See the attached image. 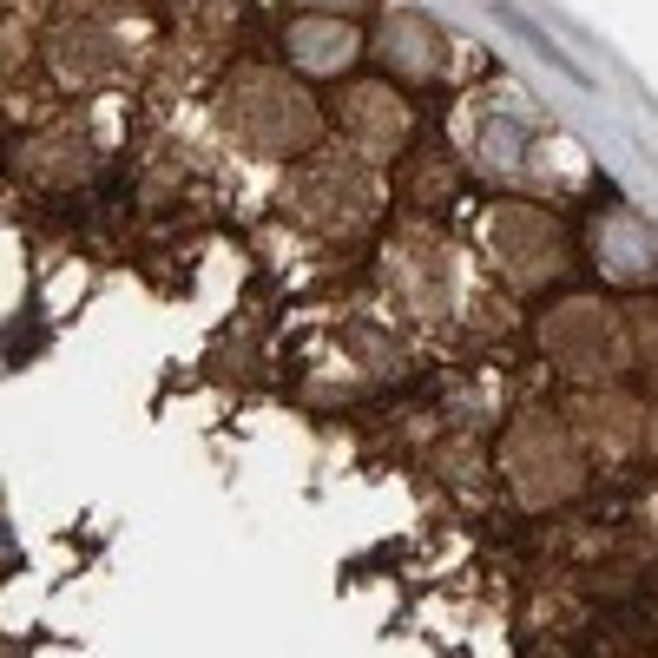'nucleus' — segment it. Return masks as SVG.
I'll return each mask as SVG.
<instances>
[{
    "label": "nucleus",
    "instance_id": "1",
    "mask_svg": "<svg viewBox=\"0 0 658 658\" xmlns=\"http://www.w3.org/2000/svg\"><path fill=\"white\" fill-rule=\"evenodd\" d=\"M303 185H310L303 191V211H310L323 231H356V224L376 211V185H369L356 165H336V158H329V165H316V178H303Z\"/></svg>",
    "mask_w": 658,
    "mask_h": 658
},
{
    "label": "nucleus",
    "instance_id": "2",
    "mask_svg": "<svg viewBox=\"0 0 658 658\" xmlns=\"http://www.w3.org/2000/svg\"><path fill=\"white\" fill-rule=\"evenodd\" d=\"M494 251L507 257L514 277H553L560 270V231H553L540 211H501L494 218Z\"/></svg>",
    "mask_w": 658,
    "mask_h": 658
}]
</instances>
